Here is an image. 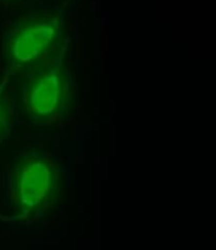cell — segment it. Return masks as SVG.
<instances>
[{"instance_id":"obj_1","label":"cell","mask_w":216,"mask_h":250,"mask_svg":"<svg viewBox=\"0 0 216 250\" xmlns=\"http://www.w3.org/2000/svg\"><path fill=\"white\" fill-rule=\"evenodd\" d=\"M55 29L48 22L40 19L19 21L8 33L3 44L4 66L6 73L28 76L38 71L48 59Z\"/></svg>"},{"instance_id":"obj_2","label":"cell","mask_w":216,"mask_h":250,"mask_svg":"<svg viewBox=\"0 0 216 250\" xmlns=\"http://www.w3.org/2000/svg\"><path fill=\"white\" fill-rule=\"evenodd\" d=\"M9 202L17 213L29 216L43 207L52 189L51 167L36 156H19L9 173Z\"/></svg>"},{"instance_id":"obj_3","label":"cell","mask_w":216,"mask_h":250,"mask_svg":"<svg viewBox=\"0 0 216 250\" xmlns=\"http://www.w3.org/2000/svg\"><path fill=\"white\" fill-rule=\"evenodd\" d=\"M21 97V109L37 122L48 118L56 109L59 101V83L52 74L33 73L27 76Z\"/></svg>"},{"instance_id":"obj_4","label":"cell","mask_w":216,"mask_h":250,"mask_svg":"<svg viewBox=\"0 0 216 250\" xmlns=\"http://www.w3.org/2000/svg\"><path fill=\"white\" fill-rule=\"evenodd\" d=\"M13 122V101L5 80L0 83V141L9 133Z\"/></svg>"}]
</instances>
